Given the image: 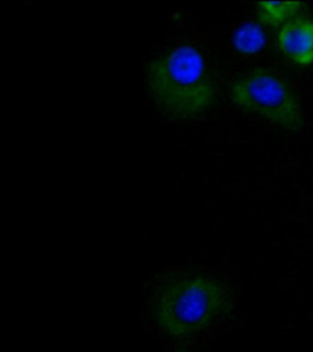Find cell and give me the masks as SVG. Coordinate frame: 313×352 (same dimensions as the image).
Segmentation results:
<instances>
[{
	"instance_id": "7a4b0ae2",
	"label": "cell",
	"mask_w": 313,
	"mask_h": 352,
	"mask_svg": "<svg viewBox=\"0 0 313 352\" xmlns=\"http://www.w3.org/2000/svg\"><path fill=\"white\" fill-rule=\"evenodd\" d=\"M146 82L158 109L177 120L199 117L217 98V85L204 56L191 45L172 48L149 63Z\"/></svg>"
},
{
	"instance_id": "5b68a950",
	"label": "cell",
	"mask_w": 313,
	"mask_h": 352,
	"mask_svg": "<svg viewBox=\"0 0 313 352\" xmlns=\"http://www.w3.org/2000/svg\"><path fill=\"white\" fill-rule=\"evenodd\" d=\"M267 38L263 28L255 22H247L237 28L233 35V47L241 55H255L266 45Z\"/></svg>"
},
{
	"instance_id": "6da1fadb",
	"label": "cell",
	"mask_w": 313,
	"mask_h": 352,
	"mask_svg": "<svg viewBox=\"0 0 313 352\" xmlns=\"http://www.w3.org/2000/svg\"><path fill=\"white\" fill-rule=\"evenodd\" d=\"M231 306V287L221 278L181 273L165 278L153 289L149 314L171 340L191 341L215 324Z\"/></svg>"
},
{
	"instance_id": "8992f818",
	"label": "cell",
	"mask_w": 313,
	"mask_h": 352,
	"mask_svg": "<svg viewBox=\"0 0 313 352\" xmlns=\"http://www.w3.org/2000/svg\"><path fill=\"white\" fill-rule=\"evenodd\" d=\"M302 6V2H260L257 3V18L264 25L277 26L296 18Z\"/></svg>"
},
{
	"instance_id": "277c9868",
	"label": "cell",
	"mask_w": 313,
	"mask_h": 352,
	"mask_svg": "<svg viewBox=\"0 0 313 352\" xmlns=\"http://www.w3.org/2000/svg\"><path fill=\"white\" fill-rule=\"evenodd\" d=\"M281 54L299 67L313 64V19L296 16L281 26L277 35Z\"/></svg>"
},
{
	"instance_id": "3957f363",
	"label": "cell",
	"mask_w": 313,
	"mask_h": 352,
	"mask_svg": "<svg viewBox=\"0 0 313 352\" xmlns=\"http://www.w3.org/2000/svg\"><path fill=\"white\" fill-rule=\"evenodd\" d=\"M231 100L238 109L285 130L299 131L303 127L299 97L288 81L270 69L255 68L238 77L231 85Z\"/></svg>"
}]
</instances>
